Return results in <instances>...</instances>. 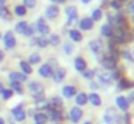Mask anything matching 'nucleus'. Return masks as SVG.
<instances>
[{
    "instance_id": "nucleus-34",
    "label": "nucleus",
    "mask_w": 134,
    "mask_h": 124,
    "mask_svg": "<svg viewBox=\"0 0 134 124\" xmlns=\"http://www.w3.org/2000/svg\"><path fill=\"white\" fill-rule=\"evenodd\" d=\"M94 74H95V72L91 71V69H85V71H82V77L87 78V79H92V78H94Z\"/></svg>"
},
{
    "instance_id": "nucleus-2",
    "label": "nucleus",
    "mask_w": 134,
    "mask_h": 124,
    "mask_svg": "<svg viewBox=\"0 0 134 124\" xmlns=\"http://www.w3.org/2000/svg\"><path fill=\"white\" fill-rule=\"evenodd\" d=\"M115 52L113 51L111 55H105L104 58H101V63L105 69H114L115 68V63H117V56H115Z\"/></svg>"
},
{
    "instance_id": "nucleus-27",
    "label": "nucleus",
    "mask_w": 134,
    "mask_h": 124,
    "mask_svg": "<svg viewBox=\"0 0 134 124\" xmlns=\"http://www.w3.org/2000/svg\"><path fill=\"white\" fill-rule=\"evenodd\" d=\"M20 68H22V71L25 72V75H29L30 72H32V66H30V63L29 62H26V61H22L20 62Z\"/></svg>"
},
{
    "instance_id": "nucleus-39",
    "label": "nucleus",
    "mask_w": 134,
    "mask_h": 124,
    "mask_svg": "<svg viewBox=\"0 0 134 124\" xmlns=\"http://www.w3.org/2000/svg\"><path fill=\"white\" fill-rule=\"evenodd\" d=\"M128 12H130L131 14H134V0H131V2L128 3Z\"/></svg>"
},
{
    "instance_id": "nucleus-24",
    "label": "nucleus",
    "mask_w": 134,
    "mask_h": 124,
    "mask_svg": "<svg viewBox=\"0 0 134 124\" xmlns=\"http://www.w3.org/2000/svg\"><path fill=\"white\" fill-rule=\"evenodd\" d=\"M75 103L78 104V105H85V104L88 103V95H85L84 92L78 94V95H76V98H75Z\"/></svg>"
},
{
    "instance_id": "nucleus-18",
    "label": "nucleus",
    "mask_w": 134,
    "mask_h": 124,
    "mask_svg": "<svg viewBox=\"0 0 134 124\" xmlns=\"http://www.w3.org/2000/svg\"><path fill=\"white\" fill-rule=\"evenodd\" d=\"M75 68L76 71H85L87 69V62H85V59H82V58H76L75 59Z\"/></svg>"
},
{
    "instance_id": "nucleus-32",
    "label": "nucleus",
    "mask_w": 134,
    "mask_h": 124,
    "mask_svg": "<svg viewBox=\"0 0 134 124\" xmlns=\"http://www.w3.org/2000/svg\"><path fill=\"white\" fill-rule=\"evenodd\" d=\"M48 43H51L52 46L59 45V36H58V35H51V37L48 39Z\"/></svg>"
},
{
    "instance_id": "nucleus-22",
    "label": "nucleus",
    "mask_w": 134,
    "mask_h": 124,
    "mask_svg": "<svg viewBox=\"0 0 134 124\" xmlns=\"http://www.w3.org/2000/svg\"><path fill=\"white\" fill-rule=\"evenodd\" d=\"M88 100H90V103L92 104V105H95V107H98V105H101V97H99L98 94H91V95H88Z\"/></svg>"
},
{
    "instance_id": "nucleus-47",
    "label": "nucleus",
    "mask_w": 134,
    "mask_h": 124,
    "mask_svg": "<svg viewBox=\"0 0 134 124\" xmlns=\"http://www.w3.org/2000/svg\"><path fill=\"white\" fill-rule=\"evenodd\" d=\"M3 89H4V87L2 85V84H0V94H2V91H3Z\"/></svg>"
},
{
    "instance_id": "nucleus-3",
    "label": "nucleus",
    "mask_w": 134,
    "mask_h": 124,
    "mask_svg": "<svg viewBox=\"0 0 134 124\" xmlns=\"http://www.w3.org/2000/svg\"><path fill=\"white\" fill-rule=\"evenodd\" d=\"M111 37H114V39H115L118 43L125 42V40H127V37H128L127 28H117L115 30H113V36H111Z\"/></svg>"
},
{
    "instance_id": "nucleus-20",
    "label": "nucleus",
    "mask_w": 134,
    "mask_h": 124,
    "mask_svg": "<svg viewBox=\"0 0 134 124\" xmlns=\"http://www.w3.org/2000/svg\"><path fill=\"white\" fill-rule=\"evenodd\" d=\"M49 117H51V120L58 121V120H61V118H62V114L59 112V110H56V108H53V107H51V108H49Z\"/></svg>"
},
{
    "instance_id": "nucleus-44",
    "label": "nucleus",
    "mask_w": 134,
    "mask_h": 124,
    "mask_svg": "<svg viewBox=\"0 0 134 124\" xmlns=\"http://www.w3.org/2000/svg\"><path fill=\"white\" fill-rule=\"evenodd\" d=\"M130 56H131V61H133V62H134V48H133V49H131V51H130Z\"/></svg>"
},
{
    "instance_id": "nucleus-31",
    "label": "nucleus",
    "mask_w": 134,
    "mask_h": 124,
    "mask_svg": "<svg viewBox=\"0 0 134 124\" xmlns=\"http://www.w3.org/2000/svg\"><path fill=\"white\" fill-rule=\"evenodd\" d=\"M102 17V12H101V9H95V10L92 12V17H91V20H97V22H98L99 19H101Z\"/></svg>"
},
{
    "instance_id": "nucleus-14",
    "label": "nucleus",
    "mask_w": 134,
    "mask_h": 124,
    "mask_svg": "<svg viewBox=\"0 0 134 124\" xmlns=\"http://www.w3.org/2000/svg\"><path fill=\"white\" fill-rule=\"evenodd\" d=\"M9 78L12 82H25L26 81V75L20 74V72H10Z\"/></svg>"
},
{
    "instance_id": "nucleus-45",
    "label": "nucleus",
    "mask_w": 134,
    "mask_h": 124,
    "mask_svg": "<svg viewBox=\"0 0 134 124\" xmlns=\"http://www.w3.org/2000/svg\"><path fill=\"white\" fill-rule=\"evenodd\" d=\"M3 10H4V6H0V17H2V14H3Z\"/></svg>"
},
{
    "instance_id": "nucleus-9",
    "label": "nucleus",
    "mask_w": 134,
    "mask_h": 124,
    "mask_svg": "<svg viewBox=\"0 0 134 124\" xmlns=\"http://www.w3.org/2000/svg\"><path fill=\"white\" fill-rule=\"evenodd\" d=\"M115 120H117V114L114 112L113 108H108L104 114V121L105 124H115Z\"/></svg>"
},
{
    "instance_id": "nucleus-37",
    "label": "nucleus",
    "mask_w": 134,
    "mask_h": 124,
    "mask_svg": "<svg viewBox=\"0 0 134 124\" xmlns=\"http://www.w3.org/2000/svg\"><path fill=\"white\" fill-rule=\"evenodd\" d=\"M12 89H3V91H2V97L4 98V100H9L10 97H12Z\"/></svg>"
},
{
    "instance_id": "nucleus-1",
    "label": "nucleus",
    "mask_w": 134,
    "mask_h": 124,
    "mask_svg": "<svg viewBox=\"0 0 134 124\" xmlns=\"http://www.w3.org/2000/svg\"><path fill=\"white\" fill-rule=\"evenodd\" d=\"M27 89L30 91V94L33 95V97L36 98V100H39V98H43V85L39 82H30L29 85H27Z\"/></svg>"
},
{
    "instance_id": "nucleus-51",
    "label": "nucleus",
    "mask_w": 134,
    "mask_h": 124,
    "mask_svg": "<svg viewBox=\"0 0 134 124\" xmlns=\"http://www.w3.org/2000/svg\"><path fill=\"white\" fill-rule=\"evenodd\" d=\"M58 2H61V3H64V2H66V0H58Z\"/></svg>"
},
{
    "instance_id": "nucleus-43",
    "label": "nucleus",
    "mask_w": 134,
    "mask_h": 124,
    "mask_svg": "<svg viewBox=\"0 0 134 124\" xmlns=\"http://www.w3.org/2000/svg\"><path fill=\"white\" fill-rule=\"evenodd\" d=\"M111 6H113L115 10H118V9H120V3L118 2H113V3H111Z\"/></svg>"
},
{
    "instance_id": "nucleus-6",
    "label": "nucleus",
    "mask_w": 134,
    "mask_h": 124,
    "mask_svg": "<svg viewBox=\"0 0 134 124\" xmlns=\"http://www.w3.org/2000/svg\"><path fill=\"white\" fill-rule=\"evenodd\" d=\"M3 42H4V46H6V48H9V49L15 48V46H16V39H15V36H13V32L9 30V32L4 33Z\"/></svg>"
},
{
    "instance_id": "nucleus-26",
    "label": "nucleus",
    "mask_w": 134,
    "mask_h": 124,
    "mask_svg": "<svg viewBox=\"0 0 134 124\" xmlns=\"http://www.w3.org/2000/svg\"><path fill=\"white\" fill-rule=\"evenodd\" d=\"M101 32H102V35H104V36H107V37L113 36V28H111V25H104L101 28Z\"/></svg>"
},
{
    "instance_id": "nucleus-23",
    "label": "nucleus",
    "mask_w": 134,
    "mask_h": 124,
    "mask_svg": "<svg viewBox=\"0 0 134 124\" xmlns=\"http://www.w3.org/2000/svg\"><path fill=\"white\" fill-rule=\"evenodd\" d=\"M69 37L74 40V42H81L82 40V35L79 30H75V29H72V30H69Z\"/></svg>"
},
{
    "instance_id": "nucleus-11",
    "label": "nucleus",
    "mask_w": 134,
    "mask_h": 124,
    "mask_svg": "<svg viewBox=\"0 0 134 124\" xmlns=\"http://www.w3.org/2000/svg\"><path fill=\"white\" fill-rule=\"evenodd\" d=\"M115 104H117V107H118L120 110H122V111H127L128 105H130V103H128V100L125 97H117L115 98Z\"/></svg>"
},
{
    "instance_id": "nucleus-48",
    "label": "nucleus",
    "mask_w": 134,
    "mask_h": 124,
    "mask_svg": "<svg viewBox=\"0 0 134 124\" xmlns=\"http://www.w3.org/2000/svg\"><path fill=\"white\" fill-rule=\"evenodd\" d=\"M4 2H6V0H0V6H4Z\"/></svg>"
},
{
    "instance_id": "nucleus-38",
    "label": "nucleus",
    "mask_w": 134,
    "mask_h": 124,
    "mask_svg": "<svg viewBox=\"0 0 134 124\" xmlns=\"http://www.w3.org/2000/svg\"><path fill=\"white\" fill-rule=\"evenodd\" d=\"M23 35H25V36H32V35H33V29L30 28V26H27L26 30L23 32Z\"/></svg>"
},
{
    "instance_id": "nucleus-19",
    "label": "nucleus",
    "mask_w": 134,
    "mask_h": 124,
    "mask_svg": "<svg viewBox=\"0 0 134 124\" xmlns=\"http://www.w3.org/2000/svg\"><path fill=\"white\" fill-rule=\"evenodd\" d=\"M75 88L74 87H71V85H66V87H64V89H62V94H64V97H66V98H71V97H74L75 95Z\"/></svg>"
},
{
    "instance_id": "nucleus-12",
    "label": "nucleus",
    "mask_w": 134,
    "mask_h": 124,
    "mask_svg": "<svg viewBox=\"0 0 134 124\" xmlns=\"http://www.w3.org/2000/svg\"><path fill=\"white\" fill-rule=\"evenodd\" d=\"M90 48L94 53H99V52L102 51V42L99 39H92L90 42Z\"/></svg>"
},
{
    "instance_id": "nucleus-28",
    "label": "nucleus",
    "mask_w": 134,
    "mask_h": 124,
    "mask_svg": "<svg viewBox=\"0 0 134 124\" xmlns=\"http://www.w3.org/2000/svg\"><path fill=\"white\" fill-rule=\"evenodd\" d=\"M51 105H52L53 108H56V110H61L64 104H62V100H61V98L55 97V98H52V100H51Z\"/></svg>"
},
{
    "instance_id": "nucleus-52",
    "label": "nucleus",
    "mask_w": 134,
    "mask_h": 124,
    "mask_svg": "<svg viewBox=\"0 0 134 124\" xmlns=\"http://www.w3.org/2000/svg\"><path fill=\"white\" fill-rule=\"evenodd\" d=\"M131 20H133V23H134V14H133V17H131Z\"/></svg>"
},
{
    "instance_id": "nucleus-30",
    "label": "nucleus",
    "mask_w": 134,
    "mask_h": 124,
    "mask_svg": "<svg viewBox=\"0 0 134 124\" xmlns=\"http://www.w3.org/2000/svg\"><path fill=\"white\" fill-rule=\"evenodd\" d=\"M27 26H29V25H27V23L26 22H19L18 23V25H16V32H19V33H22V35H23V32L25 30H26V28H27Z\"/></svg>"
},
{
    "instance_id": "nucleus-16",
    "label": "nucleus",
    "mask_w": 134,
    "mask_h": 124,
    "mask_svg": "<svg viewBox=\"0 0 134 124\" xmlns=\"http://www.w3.org/2000/svg\"><path fill=\"white\" fill-rule=\"evenodd\" d=\"M66 16H68V19H69V22H74V20L78 17V12H76V7H66Z\"/></svg>"
},
{
    "instance_id": "nucleus-41",
    "label": "nucleus",
    "mask_w": 134,
    "mask_h": 124,
    "mask_svg": "<svg viewBox=\"0 0 134 124\" xmlns=\"http://www.w3.org/2000/svg\"><path fill=\"white\" fill-rule=\"evenodd\" d=\"M118 87H121V88H127V87H128V84L125 82L124 79H121V81H120V84H118Z\"/></svg>"
},
{
    "instance_id": "nucleus-49",
    "label": "nucleus",
    "mask_w": 134,
    "mask_h": 124,
    "mask_svg": "<svg viewBox=\"0 0 134 124\" xmlns=\"http://www.w3.org/2000/svg\"><path fill=\"white\" fill-rule=\"evenodd\" d=\"M81 2H82V3H90L91 0H81Z\"/></svg>"
},
{
    "instance_id": "nucleus-50",
    "label": "nucleus",
    "mask_w": 134,
    "mask_h": 124,
    "mask_svg": "<svg viewBox=\"0 0 134 124\" xmlns=\"http://www.w3.org/2000/svg\"><path fill=\"white\" fill-rule=\"evenodd\" d=\"M0 124H4V120H3V118H0Z\"/></svg>"
},
{
    "instance_id": "nucleus-29",
    "label": "nucleus",
    "mask_w": 134,
    "mask_h": 124,
    "mask_svg": "<svg viewBox=\"0 0 134 124\" xmlns=\"http://www.w3.org/2000/svg\"><path fill=\"white\" fill-rule=\"evenodd\" d=\"M15 14H18V16H25V14H26V12H27V9L25 7L23 4H19V6H16L15 7Z\"/></svg>"
},
{
    "instance_id": "nucleus-40",
    "label": "nucleus",
    "mask_w": 134,
    "mask_h": 124,
    "mask_svg": "<svg viewBox=\"0 0 134 124\" xmlns=\"http://www.w3.org/2000/svg\"><path fill=\"white\" fill-rule=\"evenodd\" d=\"M127 100H128V103H133V104H134V91L130 92V95H128Z\"/></svg>"
},
{
    "instance_id": "nucleus-36",
    "label": "nucleus",
    "mask_w": 134,
    "mask_h": 124,
    "mask_svg": "<svg viewBox=\"0 0 134 124\" xmlns=\"http://www.w3.org/2000/svg\"><path fill=\"white\" fill-rule=\"evenodd\" d=\"M12 89H15L16 92H19V94L23 92V88H22L20 82H12Z\"/></svg>"
},
{
    "instance_id": "nucleus-54",
    "label": "nucleus",
    "mask_w": 134,
    "mask_h": 124,
    "mask_svg": "<svg viewBox=\"0 0 134 124\" xmlns=\"http://www.w3.org/2000/svg\"><path fill=\"white\" fill-rule=\"evenodd\" d=\"M52 2H58V0H52Z\"/></svg>"
},
{
    "instance_id": "nucleus-35",
    "label": "nucleus",
    "mask_w": 134,
    "mask_h": 124,
    "mask_svg": "<svg viewBox=\"0 0 134 124\" xmlns=\"http://www.w3.org/2000/svg\"><path fill=\"white\" fill-rule=\"evenodd\" d=\"M23 6L26 9H32L36 6V0H23Z\"/></svg>"
},
{
    "instance_id": "nucleus-17",
    "label": "nucleus",
    "mask_w": 134,
    "mask_h": 124,
    "mask_svg": "<svg viewBox=\"0 0 134 124\" xmlns=\"http://www.w3.org/2000/svg\"><path fill=\"white\" fill-rule=\"evenodd\" d=\"M65 74H66V71H65L64 68H59L58 71L55 72V74H52L53 81H55V82H61V81L65 78Z\"/></svg>"
},
{
    "instance_id": "nucleus-10",
    "label": "nucleus",
    "mask_w": 134,
    "mask_h": 124,
    "mask_svg": "<svg viewBox=\"0 0 134 124\" xmlns=\"http://www.w3.org/2000/svg\"><path fill=\"white\" fill-rule=\"evenodd\" d=\"M45 14H46L48 19H56V17H58V14H59L58 6L52 4V6H49V7H46V10H45Z\"/></svg>"
},
{
    "instance_id": "nucleus-7",
    "label": "nucleus",
    "mask_w": 134,
    "mask_h": 124,
    "mask_svg": "<svg viewBox=\"0 0 134 124\" xmlns=\"http://www.w3.org/2000/svg\"><path fill=\"white\" fill-rule=\"evenodd\" d=\"M81 118H82V110L81 108H78V107L71 108V111H69V120L72 121V123H78Z\"/></svg>"
},
{
    "instance_id": "nucleus-5",
    "label": "nucleus",
    "mask_w": 134,
    "mask_h": 124,
    "mask_svg": "<svg viewBox=\"0 0 134 124\" xmlns=\"http://www.w3.org/2000/svg\"><path fill=\"white\" fill-rule=\"evenodd\" d=\"M36 29H38V32L41 35H48L51 32V29H49V25H48L46 22H45L43 19H41V17H39L38 19V22H36Z\"/></svg>"
},
{
    "instance_id": "nucleus-21",
    "label": "nucleus",
    "mask_w": 134,
    "mask_h": 124,
    "mask_svg": "<svg viewBox=\"0 0 134 124\" xmlns=\"http://www.w3.org/2000/svg\"><path fill=\"white\" fill-rule=\"evenodd\" d=\"M33 45L39 46V48H46L49 43H48V39H46V37L41 36V37H36V39H33Z\"/></svg>"
},
{
    "instance_id": "nucleus-25",
    "label": "nucleus",
    "mask_w": 134,
    "mask_h": 124,
    "mask_svg": "<svg viewBox=\"0 0 134 124\" xmlns=\"http://www.w3.org/2000/svg\"><path fill=\"white\" fill-rule=\"evenodd\" d=\"M35 121H36V124H46L48 115H45L43 112H36L35 114Z\"/></svg>"
},
{
    "instance_id": "nucleus-42",
    "label": "nucleus",
    "mask_w": 134,
    "mask_h": 124,
    "mask_svg": "<svg viewBox=\"0 0 134 124\" xmlns=\"http://www.w3.org/2000/svg\"><path fill=\"white\" fill-rule=\"evenodd\" d=\"M122 55H124V58H125V59L131 61V56H130V52H128V51H124V52H122Z\"/></svg>"
},
{
    "instance_id": "nucleus-55",
    "label": "nucleus",
    "mask_w": 134,
    "mask_h": 124,
    "mask_svg": "<svg viewBox=\"0 0 134 124\" xmlns=\"http://www.w3.org/2000/svg\"><path fill=\"white\" fill-rule=\"evenodd\" d=\"M118 2H124V0H118Z\"/></svg>"
},
{
    "instance_id": "nucleus-15",
    "label": "nucleus",
    "mask_w": 134,
    "mask_h": 124,
    "mask_svg": "<svg viewBox=\"0 0 134 124\" xmlns=\"http://www.w3.org/2000/svg\"><path fill=\"white\" fill-rule=\"evenodd\" d=\"M94 26V22L91 19H88V17H85V19H82L81 22H79V28L82 29V30H91Z\"/></svg>"
},
{
    "instance_id": "nucleus-4",
    "label": "nucleus",
    "mask_w": 134,
    "mask_h": 124,
    "mask_svg": "<svg viewBox=\"0 0 134 124\" xmlns=\"http://www.w3.org/2000/svg\"><path fill=\"white\" fill-rule=\"evenodd\" d=\"M97 77H98L99 82L102 84H110L111 81L114 79V78L117 77L115 74H108V72H104V71H98L97 72Z\"/></svg>"
},
{
    "instance_id": "nucleus-46",
    "label": "nucleus",
    "mask_w": 134,
    "mask_h": 124,
    "mask_svg": "<svg viewBox=\"0 0 134 124\" xmlns=\"http://www.w3.org/2000/svg\"><path fill=\"white\" fill-rule=\"evenodd\" d=\"M3 58H4V53L2 51H0V62H2V61H3Z\"/></svg>"
},
{
    "instance_id": "nucleus-8",
    "label": "nucleus",
    "mask_w": 134,
    "mask_h": 124,
    "mask_svg": "<svg viewBox=\"0 0 134 124\" xmlns=\"http://www.w3.org/2000/svg\"><path fill=\"white\" fill-rule=\"evenodd\" d=\"M12 114H13V117H15L18 121H23L25 118H26V112H25V110L22 108V105L15 107V108L12 110Z\"/></svg>"
},
{
    "instance_id": "nucleus-13",
    "label": "nucleus",
    "mask_w": 134,
    "mask_h": 124,
    "mask_svg": "<svg viewBox=\"0 0 134 124\" xmlns=\"http://www.w3.org/2000/svg\"><path fill=\"white\" fill-rule=\"evenodd\" d=\"M52 74H53V72H52V66H51L49 63H45V65H42L41 68H39V75L43 77V78L51 77Z\"/></svg>"
},
{
    "instance_id": "nucleus-33",
    "label": "nucleus",
    "mask_w": 134,
    "mask_h": 124,
    "mask_svg": "<svg viewBox=\"0 0 134 124\" xmlns=\"http://www.w3.org/2000/svg\"><path fill=\"white\" fill-rule=\"evenodd\" d=\"M41 62V55L39 53H32L29 56V63H39Z\"/></svg>"
},
{
    "instance_id": "nucleus-53",
    "label": "nucleus",
    "mask_w": 134,
    "mask_h": 124,
    "mask_svg": "<svg viewBox=\"0 0 134 124\" xmlns=\"http://www.w3.org/2000/svg\"><path fill=\"white\" fill-rule=\"evenodd\" d=\"M85 124H91V123H90V121H87V123H85Z\"/></svg>"
}]
</instances>
